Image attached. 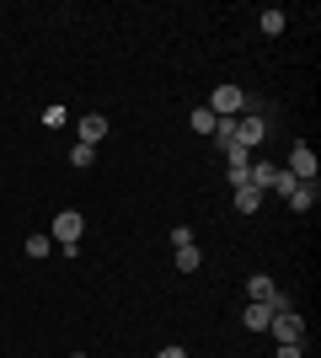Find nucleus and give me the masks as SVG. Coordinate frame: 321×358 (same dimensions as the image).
I'll return each instance as SVG.
<instances>
[{
    "mask_svg": "<svg viewBox=\"0 0 321 358\" xmlns=\"http://www.w3.org/2000/svg\"><path fill=\"white\" fill-rule=\"evenodd\" d=\"M204 107H209L214 118H241V107H246V91H241V86H230V80H225V86H214V91H209V102H204Z\"/></svg>",
    "mask_w": 321,
    "mask_h": 358,
    "instance_id": "1",
    "label": "nucleus"
},
{
    "mask_svg": "<svg viewBox=\"0 0 321 358\" xmlns=\"http://www.w3.org/2000/svg\"><path fill=\"white\" fill-rule=\"evenodd\" d=\"M80 230H86V220H80L76 209H64V214H54V236H48V241H59V246H80Z\"/></svg>",
    "mask_w": 321,
    "mask_h": 358,
    "instance_id": "2",
    "label": "nucleus"
},
{
    "mask_svg": "<svg viewBox=\"0 0 321 358\" xmlns=\"http://www.w3.org/2000/svg\"><path fill=\"white\" fill-rule=\"evenodd\" d=\"M284 171H290L294 182H316V150H311V145H294V150H290V166H284Z\"/></svg>",
    "mask_w": 321,
    "mask_h": 358,
    "instance_id": "3",
    "label": "nucleus"
},
{
    "mask_svg": "<svg viewBox=\"0 0 321 358\" xmlns=\"http://www.w3.org/2000/svg\"><path fill=\"white\" fill-rule=\"evenodd\" d=\"M268 331H273L278 343H300V337H306V321H300L294 310H273V327Z\"/></svg>",
    "mask_w": 321,
    "mask_h": 358,
    "instance_id": "4",
    "label": "nucleus"
},
{
    "mask_svg": "<svg viewBox=\"0 0 321 358\" xmlns=\"http://www.w3.org/2000/svg\"><path fill=\"white\" fill-rule=\"evenodd\" d=\"M262 134H268V123H262V118H236V150H252Z\"/></svg>",
    "mask_w": 321,
    "mask_h": 358,
    "instance_id": "5",
    "label": "nucleus"
},
{
    "mask_svg": "<svg viewBox=\"0 0 321 358\" xmlns=\"http://www.w3.org/2000/svg\"><path fill=\"white\" fill-rule=\"evenodd\" d=\"M102 139H107V118H102V113H86V118H80V145H102Z\"/></svg>",
    "mask_w": 321,
    "mask_h": 358,
    "instance_id": "6",
    "label": "nucleus"
},
{
    "mask_svg": "<svg viewBox=\"0 0 321 358\" xmlns=\"http://www.w3.org/2000/svg\"><path fill=\"white\" fill-rule=\"evenodd\" d=\"M316 198H321L316 182H300V187L290 193V209H294V214H311V209H316Z\"/></svg>",
    "mask_w": 321,
    "mask_h": 358,
    "instance_id": "7",
    "label": "nucleus"
},
{
    "mask_svg": "<svg viewBox=\"0 0 321 358\" xmlns=\"http://www.w3.org/2000/svg\"><path fill=\"white\" fill-rule=\"evenodd\" d=\"M246 294L257 299V305H268V310H273V294H278V289H273V278H268V273H252V284H246Z\"/></svg>",
    "mask_w": 321,
    "mask_h": 358,
    "instance_id": "8",
    "label": "nucleus"
},
{
    "mask_svg": "<svg viewBox=\"0 0 321 358\" xmlns=\"http://www.w3.org/2000/svg\"><path fill=\"white\" fill-rule=\"evenodd\" d=\"M241 321H246V331H268V327H273V310L252 299V305H246V310H241Z\"/></svg>",
    "mask_w": 321,
    "mask_h": 358,
    "instance_id": "9",
    "label": "nucleus"
},
{
    "mask_svg": "<svg viewBox=\"0 0 321 358\" xmlns=\"http://www.w3.org/2000/svg\"><path fill=\"white\" fill-rule=\"evenodd\" d=\"M199 268H204V252H199V241L177 246V273H199Z\"/></svg>",
    "mask_w": 321,
    "mask_h": 358,
    "instance_id": "10",
    "label": "nucleus"
},
{
    "mask_svg": "<svg viewBox=\"0 0 321 358\" xmlns=\"http://www.w3.org/2000/svg\"><path fill=\"white\" fill-rule=\"evenodd\" d=\"M257 203H262L257 187H236V209H241V214H257Z\"/></svg>",
    "mask_w": 321,
    "mask_h": 358,
    "instance_id": "11",
    "label": "nucleus"
},
{
    "mask_svg": "<svg viewBox=\"0 0 321 358\" xmlns=\"http://www.w3.org/2000/svg\"><path fill=\"white\" fill-rule=\"evenodd\" d=\"M187 123H193V134H214V123H220V118H214L209 107H193V118H187Z\"/></svg>",
    "mask_w": 321,
    "mask_h": 358,
    "instance_id": "12",
    "label": "nucleus"
},
{
    "mask_svg": "<svg viewBox=\"0 0 321 358\" xmlns=\"http://www.w3.org/2000/svg\"><path fill=\"white\" fill-rule=\"evenodd\" d=\"M257 22H262V32H268V38H278V32H284V11H273V6H268Z\"/></svg>",
    "mask_w": 321,
    "mask_h": 358,
    "instance_id": "13",
    "label": "nucleus"
},
{
    "mask_svg": "<svg viewBox=\"0 0 321 358\" xmlns=\"http://www.w3.org/2000/svg\"><path fill=\"white\" fill-rule=\"evenodd\" d=\"M273 171H278V166L257 161V166H252V187H257V193H262V187H268V182H273Z\"/></svg>",
    "mask_w": 321,
    "mask_h": 358,
    "instance_id": "14",
    "label": "nucleus"
},
{
    "mask_svg": "<svg viewBox=\"0 0 321 358\" xmlns=\"http://www.w3.org/2000/svg\"><path fill=\"white\" fill-rule=\"evenodd\" d=\"M214 139H220V145H236V118H220V123H214Z\"/></svg>",
    "mask_w": 321,
    "mask_h": 358,
    "instance_id": "15",
    "label": "nucleus"
},
{
    "mask_svg": "<svg viewBox=\"0 0 321 358\" xmlns=\"http://www.w3.org/2000/svg\"><path fill=\"white\" fill-rule=\"evenodd\" d=\"M268 187H273V193H284V198H290V193H294V187H300V182H294V177H290V171H273V182H268Z\"/></svg>",
    "mask_w": 321,
    "mask_h": 358,
    "instance_id": "16",
    "label": "nucleus"
},
{
    "mask_svg": "<svg viewBox=\"0 0 321 358\" xmlns=\"http://www.w3.org/2000/svg\"><path fill=\"white\" fill-rule=\"evenodd\" d=\"M43 123H48V129H64V123H70V113L54 102V107H43Z\"/></svg>",
    "mask_w": 321,
    "mask_h": 358,
    "instance_id": "17",
    "label": "nucleus"
},
{
    "mask_svg": "<svg viewBox=\"0 0 321 358\" xmlns=\"http://www.w3.org/2000/svg\"><path fill=\"white\" fill-rule=\"evenodd\" d=\"M92 161H97V150H92V145H76V150H70V166H80V171H86Z\"/></svg>",
    "mask_w": 321,
    "mask_h": 358,
    "instance_id": "18",
    "label": "nucleus"
},
{
    "mask_svg": "<svg viewBox=\"0 0 321 358\" xmlns=\"http://www.w3.org/2000/svg\"><path fill=\"white\" fill-rule=\"evenodd\" d=\"M48 252H54V241H48V236H27V257H48Z\"/></svg>",
    "mask_w": 321,
    "mask_h": 358,
    "instance_id": "19",
    "label": "nucleus"
},
{
    "mask_svg": "<svg viewBox=\"0 0 321 358\" xmlns=\"http://www.w3.org/2000/svg\"><path fill=\"white\" fill-rule=\"evenodd\" d=\"M273 358H306V353H300V343H278V353Z\"/></svg>",
    "mask_w": 321,
    "mask_h": 358,
    "instance_id": "20",
    "label": "nucleus"
},
{
    "mask_svg": "<svg viewBox=\"0 0 321 358\" xmlns=\"http://www.w3.org/2000/svg\"><path fill=\"white\" fill-rule=\"evenodd\" d=\"M155 358H187V353H183V348H177V343H171V348H161V353H155Z\"/></svg>",
    "mask_w": 321,
    "mask_h": 358,
    "instance_id": "21",
    "label": "nucleus"
},
{
    "mask_svg": "<svg viewBox=\"0 0 321 358\" xmlns=\"http://www.w3.org/2000/svg\"><path fill=\"white\" fill-rule=\"evenodd\" d=\"M70 358H86V353H70Z\"/></svg>",
    "mask_w": 321,
    "mask_h": 358,
    "instance_id": "22",
    "label": "nucleus"
}]
</instances>
